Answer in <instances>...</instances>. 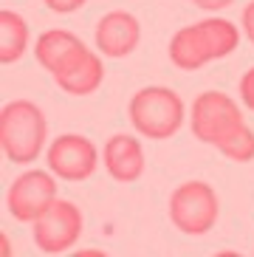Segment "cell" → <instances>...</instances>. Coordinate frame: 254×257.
Listing matches in <instances>:
<instances>
[{"label": "cell", "instance_id": "1", "mask_svg": "<svg viewBox=\"0 0 254 257\" xmlns=\"http://www.w3.org/2000/svg\"><path fill=\"white\" fill-rule=\"evenodd\" d=\"M48 136L45 113L29 99H15L0 110V147L12 164H31L40 159Z\"/></svg>", "mask_w": 254, "mask_h": 257}, {"label": "cell", "instance_id": "2", "mask_svg": "<svg viewBox=\"0 0 254 257\" xmlns=\"http://www.w3.org/2000/svg\"><path fill=\"white\" fill-rule=\"evenodd\" d=\"M127 113H130L136 133H142L144 139L161 142V139H170L181 130L187 107H184V99L172 88L150 85V88H142L130 99Z\"/></svg>", "mask_w": 254, "mask_h": 257}, {"label": "cell", "instance_id": "3", "mask_svg": "<svg viewBox=\"0 0 254 257\" xmlns=\"http://www.w3.org/2000/svg\"><path fill=\"white\" fill-rule=\"evenodd\" d=\"M220 215L217 192L206 181H184L170 195V220L178 232L198 237L215 229Z\"/></svg>", "mask_w": 254, "mask_h": 257}, {"label": "cell", "instance_id": "4", "mask_svg": "<svg viewBox=\"0 0 254 257\" xmlns=\"http://www.w3.org/2000/svg\"><path fill=\"white\" fill-rule=\"evenodd\" d=\"M82 212L74 201L57 198L51 204V209L45 212L43 218L34 220V243L37 249L45 254H62V251L74 249L79 234H82Z\"/></svg>", "mask_w": 254, "mask_h": 257}, {"label": "cell", "instance_id": "5", "mask_svg": "<svg viewBox=\"0 0 254 257\" xmlns=\"http://www.w3.org/2000/svg\"><path fill=\"white\" fill-rule=\"evenodd\" d=\"M54 201H57V181L45 170H26L23 175H17L6 195L9 215L23 223H34L37 218H43Z\"/></svg>", "mask_w": 254, "mask_h": 257}, {"label": "cell", "instance_id": "6", "mask_svg": "<svg viewBox=\"0 0 254 257\" xmlns=\"http://www.w3.org/2000/svg\"><path fill=\"white\" fill-rule=\"evenodd\" d=\"M243 121L237 102L232 96H226L223 91H203L192 105V133L201 139L203 144H217L232 127H237Z\"/></svg>", "mask_w": 254, "mask_h": 257}, {"label": "cell", "instance_id": "7", "mask_svg": "<svg viewBox=\"0 0 254 257\" xmlns=\"http://www.w3.org/2000/svg\"><path fill=\"white\" fill-rule=\"evenodd\" d=\"M48 167L51 173L62 181H85L93 175V170L99 167V153L96 144L88 136L79 133H62L48 144Z\"/></svg>", "mask_w": 254, "mask_h": 257}, {"label": "cell", "instance_id": "8", "mask_svg": "<svg viewBox=\"0 0 254 257\" xmlns=\"http://www.w3.org/2000/svg\"><path fill=\"white\" fill-rule=\"evenodd\" d=\"M93 40H96L99 54H105L110 60H121L130 51H136L139 40H142L139 17L130 15V12H107L96 23Z\"/></svg>", "mask_w": 254, "mask_h": 257}, {"label": "cell", "instance_id": "9", "mask_svg": "<svg viewBox=\"0 0 254 257\" xmlns=\"http://www.w3.org/2000/svg\"><path fill=\"white\" fill-rule=\"evenodd\" d=\"M102 79H105L102 57L93 54L88 46L76 54V57H71V60H68L57 74H54L57 88H62V91L71 93V96H88V93L99 91Z\"/></svg>", "mask_w": 254, "mask_h": 257}, {"label": "cell", "instance_id": "10", "mask_svg": "<svg viewBox=\"0 0 254 257\" xmlns=\"http://www.w3.org/2000/svg\"><path fill=\"white\" fill-rule=\"evenodd\" d=\"M102 161H105V170L113 181L121 184L139 181L144 173V147L130 133H116L105 142Z\"/></svg>", "mask_w": 254, "mask_h": 257}, {"label": "cell", "instance_id": "11", "mask_svg": "<svg viewBox=\"0 0 254 257\" xmlns=\"http://www.w3.org/2000/svg\"><path fill=\"white\" fill-rule=\"evenodd\" d=\"M82 48H85V43L76 37V34H71V31H65V29H48V31L40 34L37 46H34V57H37L40 65L54 76L71 57H76V54L82 51Z\"/></svg>", "mask_w": 254, "mask_h": 257}, {"label": "cell", "instance_id": "12", "mask_svg": "<svg viewBox=\"0 0 254 257\" xmlns=\"http://www.w3.org/2000/svg\"><path fill=\"white\" fill-rule=\"evenodd\" d=\"M170 60L181 71H198L206 62H212V51L203 37L201 23L184 26L181 31H175V37L170 40Z\"/></svg>", "mask_w": 254, "mask_h": 257}, {"label": "cell", "instance_id": "13", "mask_svg": "<svg viewBox=\"0 0 254 257\" xmlns=\"http://www.w3.org/2000/svg\"><path fill=\"white\" fill-rule=\"evenodd\" d=\"M29 48V23L17 12L3 9L0 12V62L12 65Z\"/></svg>", "mask_w": 254, "mask_h": 257}, {"label": "cell", "instance_id": "14", "mask_svg": "<svg viewBox=\"0 0 254 257\" xmlns=\"http://www.w3.org/2000/svg\"><path fill=\"white\" fill-rule=\"evenodd\" d=\"M201 29L206 43H209L212 60H223L240 46L237 26L232 20H226V17H206V20H201Z\"/></svg>", "mask_w": 254, "mask_h": 257}, {"label": "cell", "instance_id": "15", "mask_svg": "<svg viewBox=\"0 0 254 257\" xmlns=\"http://www.w3.org/2000/svg\"><path fill=\"white\" fill-rule=\"evenodd\" d=\"M215 147L223 153L226 159L240 161V164H248V161H254V130L248 127L246 121H240L237 127L229 130Z\"/></svg>", "mask_w": 254, "mask_h": 257}, {"label": "cell", "instance_id": "16", "mask_svg": "<svg viewBox=\"0 0 254 257\" xmlns=\"http://www.w3.org/2000/svg\"><path fill=\"white\" fill-rule=\"evenodd\" d=\"M240 99L248 110H254V68H248L240 79Z\"/></svg>", "mask_w": 254, "mask_h": 257}, {"label": "cell", "instance_id": "17", "mask_svg": "<svg viewBox=\"0 0 254 257\" xmlns=\"http://www.w3.org/2000/svg\"><path fill=\"white\" fill-rule=\"evenodd\" d=\"M88 0H45V6L51 9V12H57V15H71V12H76V9H82Z\"/></svg>", "mask_w": 254, "mask_h": 257}, {"label": "cell", "instance_id": "18", "mask_svg": "<svg viewBox=\"0 0 254 257\" xmlns=\"http://www.w3.org/2000/svg\"><path fill=\"white\" fill-rule=\"evenodd\" d=\"M243 34L254 43V0L243 9Z\"/></svg>", "mask_w": 254, "mask_h": 257}, {"label": "cell", "instance_id": "19", "mask_svg": "<svg viewBox=\"0 0 254 257\" xmlns=\"http://www.w3.org/2000/svg\"><path fill=\"white\" fill-rule=\"evenodd\" d=\"M192 3L203 12H220V9H229L234 0H192Z\"/></svg>", "mask_w": 254, "mask_h": 257}]
</instances>
